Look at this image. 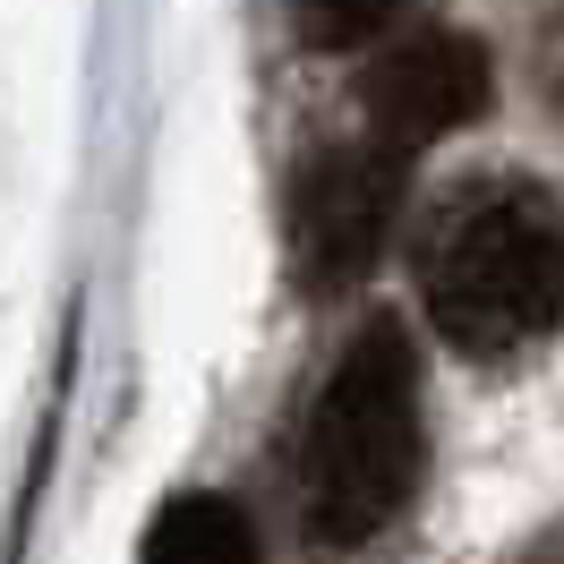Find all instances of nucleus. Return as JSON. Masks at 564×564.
Returning a JSON list of instances; mask_svg holds the SVG:
<instances>
[{"label":"nucleus","instance_id":"nucleus-7","mask_svg":"<svg viewBox=\"0 0 564 564\" xmlns=\"http://www.w3.org/2000/svg\"><path fill=\"white\" fill-rule=\"evenodd\" d=\"M539 104L564 111V9L539 18Z\"/></svg>","mask_w":564,"mask_h":564},{"label":"nucleus","instance_id":"nucleus-6","mask_svg":"<svg viewBox=\"0 0 564 564\" xmlns=\"http://www.w3.org/2000/svg\"><path fill=\"white\" fill-rule=\"evenodd\" d=\"M291 26H300L308 43H334V52H351V43L393 35V18H386V9H300Z\"/></svg>","mask_w":564,"mask_h":564},{"label":"nucleus","instance_id":"nucleus-4","mask_svg":"<svg viewBox=\"0 0 564 564\" xmlns=\"http://www.w3.org/2000/svg\"><path fill=\"white\" fill-rule=\"evenodd\" d=\"M359 104H368V129L386 154H411V145H436L470 129L479 111L496 104V69L488 52L454 26H411V35H393L368 77H359Z\"/></svg>","mask_w":564,"mask_h":564},{"label":"nucleus","instance_id":"nucleus-1","mask_svg":"<svg viewBox=\"0 0 564 564\" xmlns=\"http://www.w3.org/2000/svg\"><path fill=\"white\" fill-rule=\"evenodd\" d=\"M420 351L402 317H368L351 351L334 359L317 411H308V445H300V530L317 556H343L359 539L411 505L420 488Z\"/></svg>","mask_w":564,"mask_h":564},{"label":"nucleus","instance_id":"nucleus-2","mask_svg":"<svg viewBox=\"0 0 564 564\" xmlns=\"http://www.w3.org/2000/svg\"><path fill=\"white\" fill-rule=\"evenodd\" d=\"M427 325L462 359H513L564 325V214L530 180H470L427 231Z\"/></svg>","mask_w":564,"mask_h":564},{"label":"nucleus","instance_id":"nucleus-3","mask_svg":"<svg viewBox=\"0 0 564 564\" xmlns=\"http://www.w3.org/2000/svg\"><path fill=\"white\" fill-rule=\"evenodd\" d=\"M402 214V154L386 145H317L291 197H282V240H291V282L308 300H343Z\"/></svg>","mask_w":564,"mask_h":564},{"label":"nucleus","instance_id":"nucleus-5","mask_svg":"<svg viewBox=\"0 0 564 564\" xmlns=\"http://www.w3.org/2000/svg\"><path fill=\"white\" fill-rule=\"evenodd\" d=\"M145 564H265V547H257V522H248L231 496L188 488V496H172V505L154 513Z\"/></svg>","mask_w":564,"mask_h":564}]
</instances>
